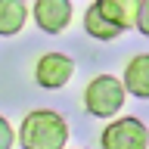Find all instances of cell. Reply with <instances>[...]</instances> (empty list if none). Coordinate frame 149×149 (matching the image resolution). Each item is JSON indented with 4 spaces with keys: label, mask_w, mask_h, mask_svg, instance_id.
<instances>
[{
    "label": "cell",
    "mask_w": 149,
    "mask_h": 149,
    "mask_svg": "<svg viewBox=\"0 0 149 149\" xmlns=\"http://www.w3.org/2000/svg\"><path fill=\"white\" fill-rule=\"evenodd\" d=\"M100 149H149V127L134 115L112 118L100 134Z\"/></svg>",
    "instance_id": "cell-3"
},
{
    "label": "cell",
    "mask_w": 149,
    "mask_h": 149,
    "mask_svg": "<svg viewBox=\"0 0 149 149\" xmlns=\"http://www.w3.org/2000/svg\"><path fill=\"white\" fill-rule=\"evenodd\" d=\"M13 140H16V134H13L9 118H0V149H13Z\"/></svg>",
    "instance_id": "cell-10"
},
{
    "label": "cell",
    "mask_w": 149,
    "mask_h": 149,
    "mask_svg": "<svg viewBox=\"0 0 149 149\" xmlns=\"http://www.w3.org/2000/svg\"><path fill=\"white\" fill-rule=\"evenodd\" d=\"M74 74V59L65 53H44L34 62V81L47 90H59L72 81Z\"/></svg>",
    "instance_id": "cell-4"
},
{
    "label": "cell",
    "mask_w": 149,
    "mask_h": 149,
    "mask_svg": "<svg viewBox=\"0 0 149 149\" xmlns=\"http://www.w3.org/2000/svg\"><path fill=\"white\" fill-rule=\"evenodd\" d=\"M127 100V87L115 74H96L84 87V109L93 118H115Z\"/></svg>",
    "instance_id": "cell-2"
},
{
    "label": "cell",
    "mask_w": 149,
    "mask_h": 149,
    "mask_svg": "<svg viewBox=\"0 0 149 149\" xmlns=\"http://www.w3.org/2000/svg\"><path fill=\"white\" fill-rule=\"evenodd\" d=\"M19 143L22 149H65L68 146V121L53 109H34L22 118Z\"/></svg>",
    "instance_id": "cell-1"
},
{
    "label": "cell",
    "mask_w": 149,
    "mask_h": 149,
    "mask_svg": "<svg viewBox=\"0 0 149 149\" xmlns=\"http://www.w3.org/2000/svg\"><path fill=\"white\" fill-rule=\"evenodd\" d=\"M140 6H143V0H96V9H100L115 28H121V31L137 28Z\"/></svg>",
    "instance_id": "cell-6"
},
{
    "label": "cell",
    "mask_w": 149,
    "mask_h": 149,
    "mask_svg": "<svg viewBox=\"0 0 149 149\" xmlns=\"http://www.w3.org/2000/svg\"><path fill=\"white\" fill-rule=\"evenodd\" d=\"M28 22V3L25 0H0V34L13 37Z\"/></svg>",
    "instance_id": "cell-8"
},
{
    "label": "cell",
    "mask_w": 149,
    "mask_h": 149,
    "mask_svg": "<svg viewBox=\"0 0 149 149\" xmlns=\"http://www.w3.org/2000/svg\"><path fill=\"white\" fill-rule=\"evenodd\" d=\"M121 81L137 100H149V53H137L134 59H127Z\"/></svg>",
    "instance_id": "cell-7"
},
{
    "label": "cell",
    "mask_w": 149,
    "mask_h": 149,
    "mask_svg": "<svg viewBox=\"0 0 149 149\" xmlns=\"http://www.w3.org/2000/svg\"><path fill=\"white\" fill-rule=\"evenodd\" d=\"M34 22L47 34H59L72 25L74 19V3L72 0H34Z\"/></svg>",
    "instance_id": "cell-5"
},
{
    "label": "cell",
    "mask_w": 149,
    "mask_h": 149,
    "mask_svg": "<svg viewBox=\"0 0 149 149\" xmlns=\"http://www.w3.org/2000/svg\"><path fill=\"white\" fill-rule=\"evenodd\" d=\"M137 31L140 34L149 37V0H143V6H140V19H137Z\"/></svg>",
    "instance_id": "cell-11"
},
{
    "label": "cell",
    "mask_w": 149,
    "mask_h": 149,
    "mask_svg": "<svg viewBox=\"0 0 149 149\" xmlns=\"http://www.w3.org/2000/svg\"><path fill=\"white\" fill-rule=\"evenodd\" d=\"M84 31H87L90 37H96V40H115V37L124 34L121 28H115L109 19L96 9V3H90V6H87V13H84Z\"/></svg>",
    "instance_id": "cell-9"
}]
</instances>
